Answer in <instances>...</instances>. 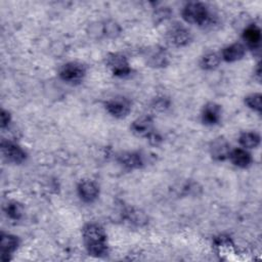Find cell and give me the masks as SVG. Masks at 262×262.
I'll use <instances>...</instances> for the list:
<instances>
[{"instance_id": "cell-1", "label": "cell", "mask_w": 262, "mask_h": 262, "mask_svg": "<svg viewBox=\"0 0 262 262\" xmlns=\"http://www.w3.org/2000/svg\"><path fill=\"white\" fill-rule=\"evenodd\" d=\"M82 237L88 253L94 257L107 254L106 233L97 223H87L82 229Z\"/></svg>"}, {"instance_id": "cell-2", "label": "cell", "mask_w": 262, "mask_h": 262, "mask_svg": "<svg viewBox=\"0 0 262 262\" xmlns=\"http://www.w3.org/2000/svg\"><path fill=\"white\" fill-rule=\"evenodd\" d=\"M182 18L188 23L205 27L212 23V15L208 6L203 2L186 3L181 11Z\"/></svg>"}, {"instance_id": "cell-3", "label": "cell", "mask_w": 262, "mask_h": 262, "mask_svg": "<svg viewBox=\"0 0 262 262\" xmlns=\"http://www.w3.org/2000/svg\"><path fill=\"white\" fill-rule=\"evenodd\" d=\"M86 75V67L78 61L64 63L59 70V77L62 81L70 84L82 82Z\"/></svg>"}, {"instance_id": "cell-4", "label": "cell", "mask_w": 262, "mask_h": 262, "mask_svg": "<svg viewBox=\"0 0 262 262\" xmlns=\"http://www.w3.org/2000/svg\"><path fill=\"white\" fill-rule=\"evenodd\" d=\"M167 39L169 43L175 47H184L190 43L192 37L184 26L175 24L168 30Z\"/></svg>"}, {"instance_id": "cell-5", "label": "cell", "mask_w": 262, "mask_h": 262, "mask_svg": "<svg viewBox=\"0 0 262 262\" xmlns=\"http://www.w3.org/2000/svg\"><path fill=\"white\" fill-rule=\"evenodd\" d=\"M1 150L7 162L12 164H21L27 159V152L17 143L10 140H2Z\"/></svg>"}, {"instance_id": "cell-6", "label": "cell", "mask_w": 262, "mask_h": 262, "mask_svg": "<svg viewBox=\"0 0 262 262\" xmlns=\"http://www.w3.org/2000/svg\"><path fill=\"white\" fill-rule=\"evenodd\" d=\"M105 110L111 116L121 119L128 116L131 110V104L126 97L116 96L105 102Z\"/></svg>"}, {"instance_id": "cell-7", "label": "cell", "mask_w": 262, "mask_h": 262, "mask_svg": "<svg viewBox=\"0 0 262 262\" xmlns=\"http://www.w3.org/2000/svg\"><path fill=\"white\" fill-rule=\"evenodd\" d=\"M106 66L117 77H125L131 72L127 58L121 53L108 54L106 57Z\"/></svg>"}, {"instance_id": "cell-8", "label": "cell", "mask_w": 262, "mask_h": 262, "mask_svg": "<svg viewBox=\"0 0 262 262\" xmlns=\"http://www.w3.org/2000/svg\"><path fill=\"white\" fill-rule=\"evenodd\" d=\"M78 194L80 199L85 203H92L94 202L99 194V187L98 185L90 180V179H84L81 180L77 187Z\"/></svg>"}, {"instance_id": "cell-9", "label": "cell", "mask_w": 262, "mask_h": 262, "mask_svg": "<svg viewBox=\"0 0 262 262\" xmlns=\"http://www.w3.org/2000/svg\"><path fill=\"white\" fill-rule=\"evenodd\" d=\"M209 150L214 160L224 161L228 158L231 149L229 142L224 137H217L210 143Z\"/></svg>"}, {"instance_id": "cell-10", "label": "cell", "mask_w": 262, "mask_h": 262, "mask_svg": "<svg viewBox=\"0 0 262 262\" xmlns=\"http://www.w3.org/2000/svg\"><path fill=\"white\" fill-rule=\"evenodd\" d=\"M146 63L154 68L165 67L168 63V55L165 48L160 46H154L146 50L145 53Z\"/></svg>"}, {"instance_id": "cell-11", "label": "cell", "mask_w": 262, "mask_h": 262, "mask_svg": "<svg viewBox=\"0 0 262 262\" xmlns=\"http://www.w3.org/2000/svg\"><path fill=\"white\" fill-rule=\"evenodd\" d=\"M221 120V106L215 102L207 103L202 111V121L205 125L213 126Z\"/></svg>"}, {"instance_id": "cell-12", "label": "cell", "mask_w": 262, "mask_h": 262, "mask_svg": "<svg viewBox=\"0 0 262 262\" xmlns=\"http://www.w3.org/2000/svg\"><path fill=\"white\" fill-rule=\"evenodd\" d=\"M154 120L150 116H141L131 124V131L138 136H148L154 130Z\"/></svg>"}, {"instance_id": "cell-13", "label": "cell", "mask_w": 262, "mask_h": 262, "mask_svg": "<svg viewBox=\"0 0 262 262\" xmlns=\"http://www.w3.org/2000/svg\"><path fill=\"white\" fill-rule=\"evenodd\" d=\"M18 238L9 233H1V260L7 261L10 255L17 249Z\"/></svg>"}, {"instance_id": "cell-14", "label": "cell", "mask_w": 262, "mask_h": 262, "mask_svg": "<svg viewBox=\"0 0 262 262\" xmlns=\"http://www.w3.org/2000/svg\"><path fill=\"white\" fill-rule=\"evenodd\" d=\"M246 47L242 43H232L222 49L221 56L227 62H234L245 56Z\"/></svg>"}, {"instance_id": "cell-15", "label": "cell", "mask_w": 262, "mask_h": 262, "mask_svg": "<svg viewBox=\"0 0 262 262\" xmlns=\"http://www.w3.org/2000/svg\"><path fill=\"white\" fill-rule=\"evenodd\" d=\"M231 163L238 168H248L252 164V157L245 148L231 149L228 156Z\"/></svg>"}, {"instance_id": "cell-16", "label": "cell", "mask_w": 262, "mask_h": 262, "mask_svg": "<svg viewBox=\"0 0 262 262\" xmlns=\"http://www.w3.org/2000/svg\"><path fill=\"white\" fill-rule=\"evenodd\" d=\"M243 39L246 44L251 48H257L260 45L261 41V31L258 26L252 24L249 25L243 33Z\"/></svg>"}, {"instance_id": "cell-17", "label": "cell", "mask_w": 262, "mask_h": 262, "mask_svg": "<svg viewBox=\"0 0 262 262\" xmlns=\"http://www.w3.org/2000/svg\"><path fill=\"white\" fill-rule=\"evenodd\" d=\"M119 162L129 170L139 169L143 165V159L138 152H124L119 157Z\"/></svg>"}, {"instance_id": "cell-18", "label": "cell", "mask_w": 262, "mask_h": 262, "mask_svg": "<svg viewBox=\"0 0 262 262\" xmlns=\"http://www.w3.org/2000/svg\"><path fill=\"white\" fill-rule=\"evenodd\" d=\"M238 142L245 149L256 148L260 144V136L256 132H243L238 137Z\"/></svg>"}, {"instance_id": "cell-19", "label": "cell", "mask_w": 262, "mask_h": 262, "mask_svg": "<svg viewBox=\"0 0 262 262\" xmlns=\"http://www.w3.org/2000/svg\"><path fill=\"white\" fill-rule=\"evenodd\" d=\"M4 211L7 215L12 220H18L21 218L23 213H24V208L21 204H19L16 201H9L7 204L4 206Z\"/></svg>"}, {"instance_id": "cell-20", "label": "cell", "mask_w": 262, "mask_h": 262, "mask_svg": "<svg viewBox=\"0 0 262 262\" xmlns=\"http://www.w3.org/2000/svg\"><path fill=\"white\" fill-rule=\"evenodd\" d=\"M214 247L220 254H224L233 250V243L228 235L220 234L214 238Z\"/></svg>"}, {"instance_id": "cell-21", "label": "cell", "mask_w": 262, "mask_h": 262, "mask_svg": "<svg viewBox=\"0 0 262 262\" xmlns=\"http://www.w3.org/2000/svg\"><path fill=\"white\" fill-rule=\"evenodd\" d=\"M219 63H220L219 55L215 52H208L202 57L200 66L204 70L212 71V70H215L216 68H218Z\"/></svg>"}, {"instance_id": "cell-22", "label": "cell", "mask_w": 262, "mask_h": 262, "mask_svg": "<svg viewBox=\"0 0 262 262\" xmlns=\"http://www.w3.org/2000/svg\"><path fill=\"white\" fill-rule=\"evenodd\" d=\"M261 98L262 96L260 93H252L245 97V103L249 108L257 113H261Z\"/></svg>"}, {"instance_id": "cell-23", "label": "cell", "mask_w": 262, "mask_h": 262, "mask_svg": "<svg viewBox=\"0 0 262 262\" xmlns=\"http://www.w3.org/2000/svg\"><path fill=\"white\" fill-rule=\"evenodd\" d=\"M103 33H105V35H107V36L115 37L120 33V28L115 23H107L103 27Z\"/></svg>"}, {"instance_id": "cell-24", "label": "cell", "mask_w": 262, "mask_h": 262, "mask_svg": "<svg viewBox=\"0 0 262 262\" xmlns=\"http://www.w3.org/2000/svg\"><path fill=\"white\" fill-rule=\"evenodd\" d=\"M169 104H170V101L167 97H158L155 99L154 101V107L158 111H165L166 108L169 107Z\"/></svg>"}, {"instance_id": "cell-25", "label": "cell", "mask_w": 262, "mask_h": 262, "mask_svg": "<svg viewBox=\"0 0 262 262\" xmlns=\"http://www.w3.org/2000/svg\"><path fill=\"white\" fill-rule=\"evenodd\" d=\"M0 118H1V128L4 129L6 127H8L10 121H11V116L9 114L8 111L2 108L1 110V115H0Z\"/></svg>"}]
</instances>
